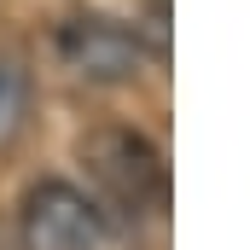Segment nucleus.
Listing matches in <instances>:
<instances>
[{
	"mask_svg": "<svg viewBox=\"0 0 250 250\" xmlns=\"http://www.w3.org/2000/svg\"><path fill=\"white\" fill-rule=\"evenodd\" d=\"M23 245L29 250H105L111 245V221L82 187L41 181L23 198Z\"/></svg>",
	"mask_w": 250,
	"mask_h": 250,
	"instance_id": "f257e3e1",
	"label": "nucleus"
},
{
	"mask_svg": "<svg viewBox=\"0 0 250 250\" xmlns=\"http://www.w3.org/2000/svg\"><path fill=\"white\" fill-rule=\"evenodd\" d=\"M87 163H93L99 187L111 192L123 209H134V215L163 209V198H169V169H163V151H157L146 134H134V128L99 134V140L87 146Z\"/></svg>",
	"mask_w": 250,
	"mask_h": 250,
	"instance_id": "f03ea898",
	"label": "nucleus"
},
{
	"mask_svg": "<svg viewBox=\"0 0 250 250\" xmlns=\"http://www.w3.org/2000/svg\"><path fill=\"white\" fill-rule=\"evenodd\" d=\"M59 64L76 82L117 87V82H134L140 76L146 41H140V29H128L117 18H70L59 29Z\"/></svg>",
	"mask_w": 250,
	"mask_h": 250,
	"instance_id": "7ed1b4c3",
	"label": "nucleus"
},
{
	"mask_svg": "<svg viewBox=\"0 0 250 250\" xmlns=\"http://www.w3.org/2000/svg\"><path fill=\"white\" fill-rule=\"evenodd\" d=\"M23 123H29V76L18 59L0 53V151L23 134Z\"/></svg>",
	"mask_w": 250,
	"mask_h": 250,
	"instance_id": "20e7f679",
	"label": "nucleus"
}]
</instances>
